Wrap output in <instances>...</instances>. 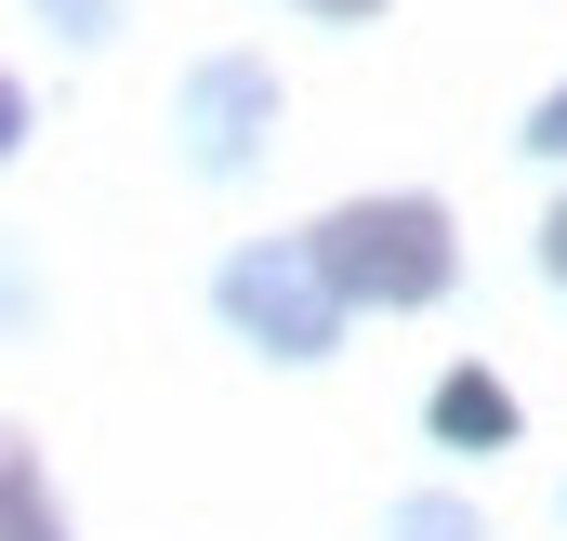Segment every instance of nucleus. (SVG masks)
Segmentation results:
<instances>
[{
	"mask_svg": "<svg viewBox=\"0 0 567 541\" xmlns=\"http://www.w3.org/2000/svg\"><path fill=\"white\" fill-rule=\"evenodd\" d=\"M317 265H330L343 304H396V317H410V304L449 290L462 252H449V212H435V198H343V212L317 225Z\"/></svg>",
	"mask_w": 567,
	"mask_h": 541,
	"instance_id": "nucleus-1",
	"label": "nucleus"
},
{
	"mask_svg": "<svg viewBox=\"0 0 567 541\" xmlns=\"http://www.w3.org/2000/svg\"><path fill=\"white\" fill-rule=\"evenodd\" d=\"M212 304H225L265 357H330V344H343V290L317 265V238H251V252H225Z\"/></svg>",
	"mask_w": 567,
	"mask_h": 541,
	"instance_id": "nucleus-2",
	"label": "nucleus"
},
{
	"mask_svg": "<svg viewBox=\"0 0 567 541\" xmlns=\"http://www.w3.org/2000/svg\"><path fill=\"white\" fill-rule=\"evenodd\" d=\"M265 133H278V80H265L251 53H212V67H185V80H172V145H185L212 185H225V172H251Z\"/></svg>",
	"mask_w": 567,
	"mask_h": 541,
	"instance_id": "nucleus-3",
	"label": "nucleus"
},
{
	"mask_svg": "<svg viewBox=\"0 0 567 541\" xmlns=\"http://www.w3.org/2000/svg\"><path fill=\"white\" fill-rule=\"evenodd\" d=\"M423 422H435V449H462V462H475V449H515V397H502L488 370H449Z\"/></svg>",
	"mask_w": 567,
	"mask_h": 541,
	"instance_id": "nucleus-4",
	"label": "nucleus"
},
{
	"mask_svg": "<svg viewBox=\"0 0 567 541\" xmlns=\"http://www.w3.org/2000/svg\"><path fill=\"white\" fill-rule=\"evenodd\" d=\"M383 541H475V516H462L449 489H410V502L383 516Z\"/></svg>",
	"mask_w": 567,
	"mask_h": 541,
	"instance_id": "nucleus-5",
	"label": "nucleus"
},
{
	"mask_svg": "<svg viewBox=\"0 0 567 541\" xmlns=\"http://www.w3.org/2000/svg\"><path fill=\"white\" fill-rule=\"evenodd\" d=\"M0 516H13V541H53V489H40V449H13V476H0Z\"/></svg>",
	"mask_w": 567,
	"mask_h": 541,
	"instance_id": "nucleus-6",
	"label": "nucleus"
},
{
	"mask_svg": "<svg viewBox=\"0 0 567 541\" xmlns=\"http://www.w3.org/2000/svg\"><path fill=\"white\" fill-rule=\"evenodd\" d=\"M40 13H53L66 40H106V0H40Z\"/></svg>",
	"mask_w": 567,
	"mask_h": 541,
	"instance_id": "nucleus-7",
	"label": "nucleus"
},
{
	"mask_svg": "<svg viewBox=\"0 0 567 541\" xmlns=\"http://www.w3.org/2000/svg\"><path fill=\"white\" fill-rule=\"evenodd\" d=\"M528 145H542V159H567V93L542 106V120H528Z\"/></svg>",
	"mask_w": 567,
	"mask_h": 541,
	"instance_id": "nucleus-8",
	"label": "nucleus"
},
{
	"mask_svg": "<svg viewBox=\"0 0 567 541\" xmlns=\"http://www.w3.org/2000/svg\"><path fill=\"white\" fill-rule=\"evenodd\" d=\"M542 277H567V198H555V225H542Z\"/></svg>",
	"mask_w": 567,
	"mask_h": 541,
	"instance_id": "nucleus-9",
	"label": "nucleus"
},
{
	"mask_svg": "<svg viewBox=\"0 0 567 541\" xmlns=\"http://www.w3.org/2000/svg\"><path fill=\"white\" fill-rule=\"evenodd\" d=\"M303 13H317V27H357V13H383V0H303Z\"/></svg>",
	"mask_w": 567,
	"mask_h": 541,
	"instance_id": "nucleus-10",
	"label": "nucleus"
}]
</instances>
